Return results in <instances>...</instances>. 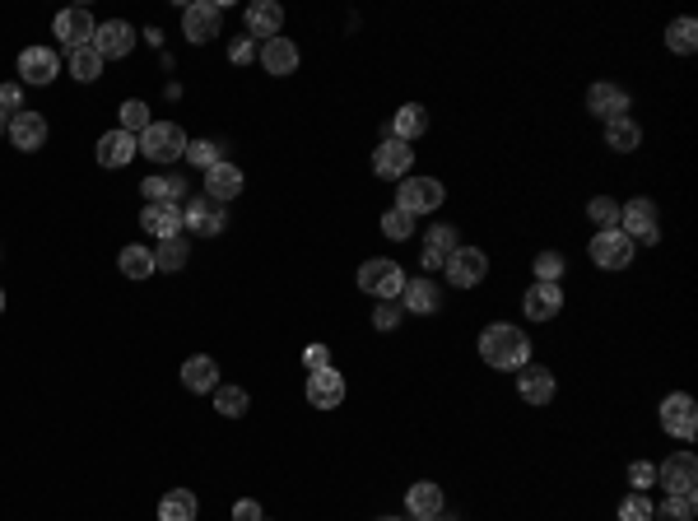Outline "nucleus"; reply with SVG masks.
Masks as SVG:
<instances>
[{
  "instance_id": "nucleus-33",
  "label": "nucleus",
  "mask_w": 698,
  "mask_h": 521,
  "mask_svg": "<svg viewBox=\"0 0 698 521\" xmlns=\"http://www.w3.org/2000/svg\"><path fill=\"white\" fill-rule=\"evenodd\" d=\"M159 521H196V494L191 489H168L159 503Z\"/></svg>"
},
{
  "instance_id": "nucleus-43",
  "label": "nucleus",
  "mask_w": 698,
  "mask_h": 521,
  "mask_svg": "<svg viewBox=\"0 0 698 521\" xmlns=\"http://www.w3.org/2000/svg\"><path fill=\"white\" fill-rule=\"evenodd\" d=\"M401 317H405V308L396 303V298H382V303L373 308V326H377V331H396Z\"/></svg>"
},
{
  "instance_id": "nucleus-47",
  "label": "nucleus",
  "mask_w": 698,
  "mask_h": 521,
  "mask_svg": "<svg viewBox=\"0 0 698 521\" xmlns=\"http://www.w3.org/2000/svg\"><path fill=\"white\" fill-rule=\"evenodd\" d=\"M303 368H308V373H322V368H336V359H331L326 345H308L303 349Z\"/></svg>"
},
{
  "instance_id": "nucleus-25",
  "label": "nucleus",
  "mask_w": 698,
  "mask_h": 521,
  "mask_svg": "<svg viewBox=\"0 0 698 521\" xmlns=\"http://www.w3.org/2000/svg\"><path fill=\"white\" fill-rule=\"evenodd\" d=\"M280 28H284V10L275 5V0H252L247 5V33L252 38H280Z\"/></svg>"
},
{
  "instance_id": "nucleus-38",
  "label": "nucleus",
  "mask_w": 698,
  "mask_h": 521,
  "mask_svg": "<svg viewBox=\"0 0 698 521\" xmlns=\"http://www.w3.org/2000/svg\"><path fill=\"white\" fill-rule=\"evenodd\" d=\"M247 405H252V396H247L242 387H224V382L215 387V410L224 419H242L247 415Z\"/></svg>"
},
{
  "instance_id": "nucleus-41",
  "label": "nucleus",
  "mask_w": 698,
  "mask_h": 521,
  "mask_svg": "<svg viewBox=\"0 0 698 521\" xmlns=\"http://www.w3.org/2000/svg\"><path fill=\"white\" fill-rule=\"evenodd\" d=\"M182 159H187L191 168H215V163H224V149H219L215 140H191Z\"/></svg>"
},
{
  "instance_id": "nucleus-45",
  "label": "nucleus",
  "mask_w": 698,
  "mask_h": 521,
  "mask_svg": "<svg viewBox=\"0 0 698 521\" xmlns=\"http://www.w3.org/2000/svg\"><path fill=\"white\" fill-rule=\"evenodd\" d=\"M587 219L591 224H601V228H615L619 224V205L610 201V196H596V201L587 205Z\"/></svg>"
},
{
  "instance_id": "nucleus-39",
  "label": "nucleus",
  "mask_w": 698,
  "mask_h": 521,
  "mask_svg": "<svg viewBox=\"0 0 698 521\" xmlns=\"http://www.w3.org/2000/svg\"><path fill=\"white\" fill-rule=\"evenodd\" d=\"M657 521H694V494H666L661 508H652Z\"/></svg>"
},
{
  "instance_id": "nucleus-48",
  "label": "nucleus",
  "mask_w": 698,
  "mask_h": 521,
  "mask_svg": "<svg viewBox=\"0 0 698 521\" xmlns=\"http://www.w3.org/2000/svg\"><path fill=\"white\" fill-rule=\"evenodd\" d=\"M629 484H633V494H643L647 484H657V466H652V461H633V466H629Z\"/></svg>"
},
{
  "instance_id": "nucleus-54",
  "label": "nucleus",
  "mask_w": 698,
  "mask_h": 521,
  "mask_svg": "<svg viewBox=\"0 0 698 521\" xmlns=\"http://www.w3.org/2000/svg\"><path fill=\"white\" fill-rule=\"evenodd\" d=\"M377 521H401V517H377Z\"/></svg>"
},
{
  "instance_id": "nucleus-30",
  "label": "nucleus",
  "mask_w": 698,
  "mask_h": 521,
  "mask_svg": "<svg viewBox=\"0 0 698 521\" xmlns=\"http://www.w3.org/2000/svg\"><path fill=\"white\" fill-rule=\"evenodd\" d=\"M140 191H145V205H182V196H187V182L173 173L163 177H145L140 182Z\"/></svg>"
},
{
  "instance_id": "nucleus-9",
  "label": "nucleus",
  "mask_w": 698,
  "mask_h": 521,
  "mask_svg": "<svg viewBox=\"0 0 698 521\" xmlns=\"http://www.w3.org/2000/svg\"><path fill=\"white\" fill-rule=\"evenodd\" d=\"M447 284H457V289H475V284H484V275H489V256L480 252V247H457V252L447 256Z\"/></svg>"
},
{
  "instance_id": "nucleus-52",
  "label": "nucleus",
  "mask_w": 698,
  "mask_h": 521,
  "mask_svg": "<svg viewBox=\"0 0 698 521\" xmlns=\"http://www.w3.org/2000/svg\"><path fill=\"white\" fill-rule=\"evenodd\" d=\"M0 131H10V117H5V112H0Z\"/></svg>"
},
{
  "instance_id": "nucleus-46",
  "label": "nucleus",
  "mask_w": 698,
  "mask_h": 521,
  "mask_svg": "<svg viewBox=\"0 0 698 521\" xmlns=\"http://www.w3.org/2000/svg\"><path fill=\"white\" fill-rule=\"evenodd\" d=\"M619 521H652V503L643 494H629L619 503Z\"/></svg>"
},
{
  "instance_id": "nucleus-28",
  "label": "nucleus",
  "mask_w": 698,
  "mask_h": 521,
  "mask_svg": "<svg viewBox=\"0 0 698 521\" xmlns=\"http://www.w3.org/2000/svg\"><path fill=\"white\" fill-rule=\"evenodd\" d=\"M261 66H266V75H294L298 70V42H289V38L261 42Z\"/></svg>"
},
{
  "instance_id": "nucleus-49",
  "label": "nucleus",
  "mask_w": 698,
  "mask_h": 521,
  "mask_svg": "<svg viewBox=\"0 0 698 521\" xmlns=\"http://www.w3.org/2000/svg\"><path fill=\"white\" fill-rule=\"evenodd\" d=\"M0 112H24V89L19 84H0Z\"/></svg>"
},
{
  "instance_id": "nucleus-34",
  "label": "nucleus",
  "mask_w": 698,
  "mask_h": 521,
  "mask_svg": "<svg viewBox=\"0 0 698 521\" xmlns=\"http://www.w3.org/2000/svg\"><path fill=\"white\" fill-rule=\"evenodd\" d=\"M121 275H126V280H149V275H154V252H149V247H121Z\"/></svg>"
},
{
  "instance_id": "nucleus-50",
  "label": "nucleus",
  "mask_w": 698,
  "mask_h": 521,
  "mask_svg": "<svg viewBox=\"0 0 698 521\" xmlns=\"http://www.w3.org/2000/svg\"><path fill=\"white\" fill-rule=\"evenodd\" d=\"M233 521H266L261 517V503H256V498H238V503H233Z\"/></svg>"
},
{
  "instance_id": "nucleus-24",
  "label": "nucleus",
  "mask_w": 698,
  "mask_h": 521,
  "mask_svg": "<svg viewBox=\"0 0 698 521\" xmlns=\"http://www.w3.org/2000/svg\"><path fill=\"white\" fill-rule=\"evenodd\" d=\"M135 154H140V145H135V135H126L121 126H117V131H108V135H98L94 159L103 163V168H126Z\"/></svg>"
},
{
  "instance_id": "nucleus-14",
  "label": "nucleus",
  "mask_w": 698,
  "mask_h": 521,
  "mask_svg": "<svg viewBox=\"0 0 698 521\" xmlns=\"http://www.w3.org/2000/svg\"><path fill=\"white\" fill-rule=\"evenodd\" d=\"M61 75V56L52 47H24L19 52V80L24 84H52Z\"/></svg>"
},
{
  "instance_id": "nucleus-17",
  "label": "nucleus",
  "mask_w": 698,
  "mask_h": 521,
  "mask_svg": "<svg viewBox=\"0 0 698 521\" xmlns=\"http://www.w3.org/2000/svg\"><path fill=\"white\" fill-rule=\"evenodd\" d=\"M461 247V238H457V224H433L429 233H424V270H443L447 266V256L457 252Z\"/></svg>"
},
{
  "instance_id": "nucleus-36",
  "label": "nucleus",
  "mask_w": 698,
  "mask_h": 521,
  "mask_svg": "<svg viewBox=\"0 0 698 521\" xmlns=\"http://www.w3.org/2000/svg\"><path fill=\"white\" fill-rule=\"evenodd\" d=\"M187 261H191L187 233H182V238H163L159 252H154V266H159V270H187Z\"/></svg>"
},
{
  "instance_id": "nucleus-44",
  "label": "nucleus",
  "mask_w": 698,
  "mask_h": 521,
  "mask_svg": "<svg viewBox=\"0 0 698 521\" xmlns=\"http://www.w3.org/2000/svg\"><path fill=\"white\" fill-rule=\"evenodd\" d=\"M531 266H536L540 284H559V275H564V256H559V252H540Z\"/></svg>"
},
{
  "instance_id": "nucleus-5",
  "label": "nucleus",
  "mask_w": 698,
  "mask_h": 521,
  "mask_svg": "<svg viewBox=\"0 0 698 521\" xmlns=\"http://www.w3.org/2000/svg\"><path fill=\"white\" fill-rule=\"evenodd\" d=\"M219 24H224V10H219L215 0H196V5H187V10H182V33H187V42H196V47L215 42L219 38Z\"/></svg>"
},
{
  "instance_id": "nucleus-15",
  "label": "nucleus",
  "mask_w": 698,
  "mask_h": 521,
  "mask_svg": "<svg viewBox=\"0 0 698 521\" xmlns=\"http://www.w3.org/2000/svg\"><path fill=\"white\" fill-rule=\"evenodd\" d=\"M140 228L145 233H154V238H182L187 233V214H182V205H145L140 210Z\"/></svg>"
},
{
  "instance_id": "nucleus-4",
  "label": "nucleus",
  "mask_w": 698,
  "mask_h": 521,
  "mask_svg": "<svg viewBox=\"0 0 698 521\" xmlns=\"http://www.w3.org/2000/svg\"><path fill=\"white\" fill-rule=\"evenodd\" d=\"M443 201H447V187L438 177H405L401 191H396V210L405 214H433L443 210Z\"/></svg>"
},
{
  "instance_id": "nucleus-20",
  "label": "nucleus",
  "mask_w": 698,
  "mask_h": 521,
  "mask_svg": "<svg viewBox=\"0 0 698 521\" xmlns=\"http://www.w3.org/2000/svg\"><path fill=\"white\" fill-rule=\"evenodd\" d=\"M587 112L601 121H615V117H629V94L619 84H591L587 89Z\"/></svg>"
},
{
  "instance_id": "nucleus-16",
  "label": "nucleus",
  "mask_w": 698,
  "mask_h": 521,
  "mask_svg": "<svg viewBox=\"0 0 698 521\" xmlns=\"http://www.w3.org/2000/svg\"><path fill=\"white\" fill-rule=\"evenodd\" d=\"M410 159H415V149L405 145V140H382V145L373 149V173L377 177H391V182H396V177H410Z\"/></svg>"
},
{
  "instance_id": "nucleus-22",
  "label": "nucleus",
  "mask_w": 698,
  "mask_h": 521,
  "mask_svg": "<svg viewBox=\"0 0 698 521\" xmlns=\"http://www.w3.org/2000/svg\"><path fill=\"white\" fill-rule=\"evenodd\" d=\"M405 312H415V317H433V312L443 308V289L433 280H405L401 298H396Z\"/></svg>"
},
{
  "instance_id": "nucleus-29",
  "label": "nucleus",
  "mask_w": 698,
  "mask_h": 521,
  "mask_svg": "<svg viewBox=\"0 0 698 521\" xmlns=\"http://www.w3.org/2000/svg\"><path fill=\"white\" fill-rule=\"evenodd\" d=\"M424 131H429V112H424L419 103H405L401 112L391 117V126H387L391 140H405V145H415V140H419Z\"/></svg>"
},
{
  "instance_id": "nucleus-2",
  "label": "nucleus",
  "mask_w": 698,
  "mask_h": 521,
  "mask_svg": "<svg viewBox=\"0 0 698 521\" xmlns=\"http://www.w3.org/2000/svg\"><path fill=\"white\" fill-rule=\"evenodd\" d=\"M135 145H140V154L154 163H177L182 154H187V131L177 126V121H149L145 135H135Z\"/></svg>"
},
{
  "instance_id": "nucleus-31",
  "label": "nucleus",
  "mask_w": 698,
  "mask_h": 521,
  "mask_svg": "<svg viewBox=\"0 0 698 521\" xmlns=\"http://www.w3.org/2000/svg\"><path fill=\"white\" fill-rule=\"evenodd\" d=\"M405 508H410V517H438V512H443V489H438L433 480L410 484V494H405Z\"/></svg>"
},
{
  "instance_id": "nucleus-19",
  "label": "nucleus",
  "mask_w": 698,
  "mask_h": 521,
  "mask_svg": "<svg viewBox=\"0 0 698 521\" xmlns=\"http://www.w3.org/2000/svg\"><path fill=\"white\" fill-rule=\"evenodd\" d=\"M14 140V149H24V154H33V149L47 145V117L42 112H14L10 117V131H5Z\"/></svg>"
},
{
  "instance_id": "nucleus-7",
  "label": "nucleus",
  "mask_w": 698,
  "mask_h": 521,
  "mask_svg": "<svg viewBox=\"0 0 698 521\" xmlns=\"http://www.w3.org/2000/svg\"><path fill=\"white\" fill-rule=\"evenodd\" d=\"M661 428L671 433V438L689 442L698 433V410H694V396H685V391H671L666 401H661Z\"/></svg>"
},
{
  "instance_id": "nucleus-1",
  "label": "nucleus",
  "mask_w": 698,
  "mask_h": 521,
  "mask_svg": "<svg viewBox=\"0 0 698 521\" xmlns=\"http://www.w3.org/2000/svg\"><path fill=\"white\" fill-rule=\"evenodd\" d=\"M480 359L489 368H503V373H517L531 363V340L522 335V326H512V321H494V326H484L480 331Z\"/></svg>"
},
{
  "instance_id": "nucleus-27",
  "label": "nucleus",
  "mask_w": 698,
  "mask_h": 521,
  "mask_svg": "<svg viewBox=\"0 0 698 521\" xmlns=\"http://www.w3.org/2000/svg\"><path fill=\"white\" fill-rule=\"evenodd\" d=\"M182 387L196 391V396L215 391L219 387V363L210 359V354H191V359L182 363Z\"/></svg>"
},
{
  "instance_id": "nucleus-42",
  "label": "nucleus",
  "mask_w": 698,
  "mask_h": 521,
  "mask_svg": "<svg viewBox=\"0 0 698 521\" xmlns=\"http://www.w3.org/2000/svg\"><path fill=\"white\" fill-rule=\"evenodd\" d=\"M382 233H387L391 242H405L410 233H415V214H405V210H387L382 214Z\"/></svg>"
},
{
  "instance_id": "nucleus-53",
  "label": "nucleus",
  "mask_w": 698,
  "mask_h": 521,
  "mask_svg": "<svg viewBox=\"0 0 698 521\" xmlns=\"http://www.w3.org/2000/svg\"><path fill=\"white\" fill-rule=\"evenodd\" d=\"M415 521H443V512H438V517H415Z\"/></svg>"
},
{
  "instance_id": "nucleus-55",
  "label": "nucleus",
  "mask_w": 698,
  "mask_h": 521,
  "mask_svg": "<svg viewBox=\"0 0 698 521\" xmlns=\"http://www.w3.org/2000/svg\"><path fill=\"white\" fill-rule=\"evenodd\" d=\"M0 312H5V294H0Z\"/></svg>"
},
{
  "instance_id": "nucleus-32",
  "label": "nucleus",
  "mask_w": 698,
  "mask_h": 521,
  "mask_svg": "<svg viewBox=\"0 0 698 521\" xmlns=\"http://www.w3.org/2000/svg\"><path fill=\"white\" fill-rule=\"evenodd\" d=\"M605 145L619 149V154H629V149L643 145V131H638V121L633 117H615V121H605Z\"/></svg>"
},
{
  "instance_id": "nucleus-10",
  "label": "nucleus",
  "mask_w": 698,
  "mask_h": 521,
  "mask_svg": "<svg viewBox=\"0 0 698 521\" xmlns=\"http://www.w3.org/2000/svg\"><path fill=\"white\" fill-rule=\"evenodd\" d=\"M657 484L666 494H694L698 484V456L694 452H675L657 466Z\"/></svg>"
},
{
  "instance_id": "nucleus-12",
  "label": "nucleus",
  "mask_w": 698,
  "mask_h": 521,
  "mask_svg": "<svg viewBox=\"0 0 698 521\" xmlns=\"http://www.w3.org/2000/svg\"><path fill=\"white\" fill-rule=\"evenodd\" d=\"M103 61H121V56L135 47V28L126 24V19H108V24L94 28V42H89Z\"/></svg>"
},
{
  "instance_id": "nucleus-13",
  "label": "nucleus",
  "mask_w": 698,
  "mask_h": 521,
  "mask_svg": "<svg viewBox=\"0 0 698 521\" xmlns=\"http://www.w3.org/2000/svg\"><path fill=\"white\" fill-rule=\"evenodd\" d=\"M56 38H61V47H66V52H80V47H89V42H94V14L89 10H61L56 14Z\"/></svg>"
},
{
  "instance_id": "nucleus-37",
  "label": "nucleus",
  "mask_w": 698,
  "mask_h": 521,
  "mask_svg": "<svg viewBox=\"0 0 698 521\" xmlns=\"http://www.w3.org/2000/svg\"><path fill=\"white\" fill-rule=\"evenodd\" d=\"M666 47H671L675 56H689V52H698V24L694 19H675L671 28H666Z\"/></svg>"
},
{
  "instance_id": "nucleus-3",
  "label": "nucleus",
  "mask_w": 698,
  "mask_h": 521,
  "mask_svg": "<svg viewBox=\"0 0 698 521\" xmlns=\"http://www.w3.org/2000/svg\"><path fill=\"white\" fill-rule=\"evenodd\" d=\"M359 289L368 298H401L405 289V270L396 266V261H387V256H373V261H363L359 266Z\"/></svg>"
},
{
  "instance_id": "nucleus-35",
  "label": "nucleus",
  "mask_w": 698,
  "mask_h": 521,
  "mask_svg": "<svg viewBox=\"0 0 698 521\" xmlns=\"http://www.w3.org/2000/svg\"><path fill=\"white\" fill-rule=\"evenodd\" d=\"M66 66L80 84H94L98 75H103V56H98L94 47H80V52H66Z\"/></svg>"
},
{
  "instance_id": "nucleus-6",
  "label": "nucleus",
  "mask_w": 698,
  "mask_h": 521,
  "mask_svg": "<svg viewBox=\"0 0 698 521\" xmlns=\"http://www.w3.org/2000/svg\"><path fill=\"white\" fill-rule=\"evenodd\" d=\"M182 214H187V233H196V238H219V233L229 228L224 205L210 201V196H191V201L182 205Z\"/></svg>"
},
{
  "instance_id": "nucleus-40",
  "label": "nucleus",
  "mask_w": 698,
  "mask_h": 521,
  "mask_svg": "<svg viewBox=\"0 0 698 521\" xmlns=\"http://www.w3.org/2000/svg\"><path fill=\"white\" fill-rule=\"evenodd\" d=\"M121 131H126V135H145L149 131V103L126 98V103H121Z\"/></svg>"
},
{
  "instance_id": "nucleus-23",
  "label": "nucleus",
  "mask_w": 698,
  "mask_h": 521,
  "mask_svg": "<svg viewBox=\"0 0 698 521\" xmlns=\"http://www.w3.org/2000/svg\"><path fill=\"white\" fill-rule=\"evenodd\" d=\"M345 401V377L336 368H322V373L308 377V405L312 410H336Z\"/></svg>"
},
{
  "instance_id": "nucleus-21",
  "label": "nucleus",
  "mask_w": 698,
  "mask_h": 521,
  "mask_svg": "<svg viewBox=\"0 0 698 521\" xmlns=\"http://www.w3.org/2000/svg\"><path fill=\"white\" fill-rule=\"evenodd\" d=\"M522 308H526V317L531 321H554L559 317V308H564V289L559 284H531L522 294Z\"/></svg>"
},
{
  "instance_id": "nucleus-26",
  "label": "nucleus",
  "mask_w": 698,
  "mask_h": 521,
  "mask_svg": "<svg viewBox=\"0 0 698 521\" xmlns=\"http://www.w3.org/2000/svg\"><path fill=\"white\" fill-rule=\"evenodd\" d=\"M238 191H242V168H233V163H215V168H205V196H210V201L229 205Z\"/></svg>"
},
{
  "instance_id": "nucleus-18",
  "label": "nucleus",
  "mask_w": 698,
  "mask_h": 521,
  "mask_svg": "<svg viewBox=\"0 0 698 521\" xmlns=\"http://www.w3.org/2000/svg\"><path fill=\"white\" fill-rule=\"evenodd\" d=\"M517 396H522L526 405H550L554 401V373L540 368V363L517 368Z\"/></svg>"
},
{
  "instance_id": "nucleus-8",
  "label": "nucleus",
  "mask_w": 698,
  "mask_h": 521,
  "mask_svg": "<svg viewBox=\"0 0 698 521\" xmlns=\"http://www.w3.org/2000/svg\"><path fill=\"white\" fill-rule=\"evenodd\" d=\"M591 261L601 270H624L633 266V242L619 233V228H596V238H591Z\"/></svg>"
},
{
  "instance_id": "nucleus-51",
  "label": "nucleus",
  "mask_w": 698,
  "mask_h": 521,
  "mask_svg": "<svg viewBox=\"0 0 698 521\" xmlns=\"http://www.w3.org/2000/svg\"><path fill=\"white\" fill-rule=\"evenodd\" d=\"M252 56H256V42H252V38H238V42L229 47V61H233V66H247Z\"/></svg>"
},
{
  "instance_id": "nucleus-11",
  "label": "nucleus",
  "mask_w": 698,
  "mask_h": 521,
  "mask_svg": "<svg viewBox=\"0 0 698 521\" xmlns=\"http://www.w3.org/2000/svg\"><path fill=\"white\" fill-rule=\"evenodd\" d=\"M619 233L629 242H657V205L652 201H629L619 210Z\"/></svg>"
}]
</instances>
